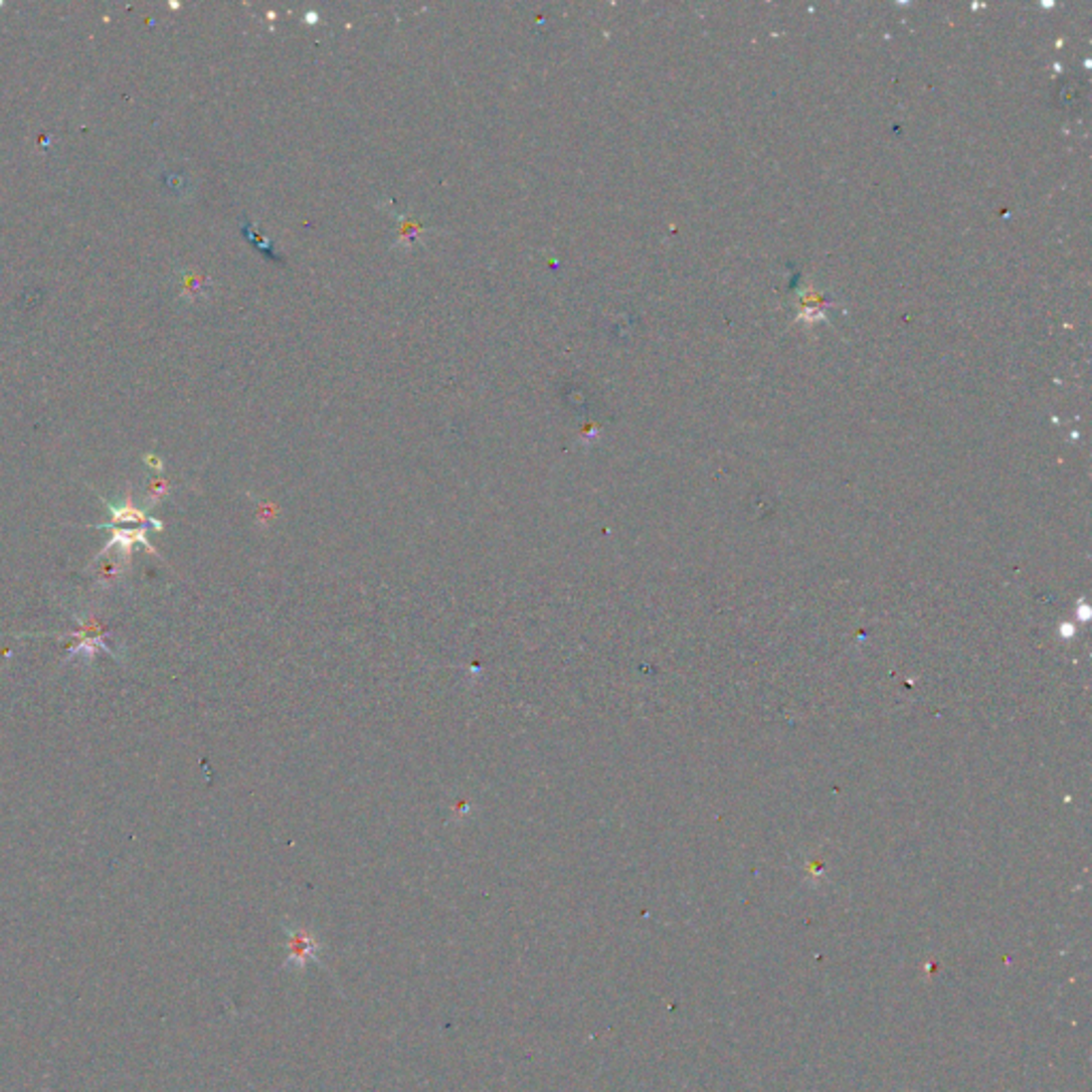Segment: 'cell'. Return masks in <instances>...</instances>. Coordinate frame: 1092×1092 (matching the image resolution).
Listing matches in <instances>:
<instances>
[{
	"mask_svg": "<svg viewBox=\"0 0 1092 1092\" xmlns=\"http://www.w3.org/2000/svg\"><path fill=\"white\" fill-rule=\"evenodd\" d=\"M284 931L288 935L284 969L305 971L309 963H318L322 943L312 933H307L305 928H290V926H284Z\"/></svg>",
	"mask_w": 1092,
	"mask_h": 1092,
	"instance_id": "cell-1",
	"label": "cell"
},
{
	"mask_svg": "<svg viewBox=\"0 0 1092 1092\" xmlns=\"http://www.w3.org/2000/svg\"><path fill=\"white\" fill-rule=\"evenodd\" d=\"M135 542L145 544L147 549H150L152 553H156V551H154V546H152L150 542H147V538H145V529L139 527V529H113V536L109 538V542H107L105 546H102L100 555H102V553H107L113 544H120L122 549H124L126 559H128V557H130V546L135 544Z\"/></svg>",
	"mask_w": 1092,
	"mask_h": 1092,
	"instance_id": "cell-2",
	"label": "cell"
},
{
	"mask_svg": "<svg viewBox=\"0 0 1092 1092\" xmlns=\"http://www.w3.org/2000/svg\"><path fill=\"white\" fill-rule=\"evenodd\" d=\"M109 510L113 514V523H150V525L160 527V523H154L152 519H147V516L141 510H137L135 506H132L130 497L126 499V504H122L120 508L109 506Z\"/></svg>",
	"mask_w": 1092,
	"mask_h": 1092,
	"instance_id": "cell-3",
	"label": "cell"
}]
</instances>
